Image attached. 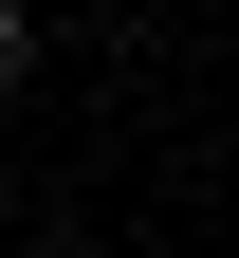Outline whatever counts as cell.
I'll return each mask as SVG.
<instances>
[{"instance_id":"1","label":"cell","mask_w":239,"mask_h":258,"mask_svg":"<svg viewBox=\"0 0 239 258\" xmlns=\"http://www.w3.org/2000/svg\"><path fill=\"white\" fill-rule=\"evenodd\" d=\"M19 55H37V19H19V0H0V92H19Z\"/></svg>"}]
</instances>
